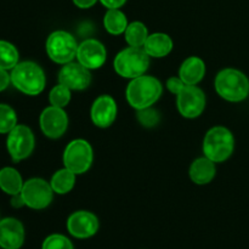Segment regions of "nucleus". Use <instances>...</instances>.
<instances>
[{"label": "nucleus", "mask_w": 249, "mask_h": 249, "mask_svg": "<svg viewBox=\"0 0 249 249\" xmlns=\"http://www.w3.org/2000/svg\"><path fill=\"white\" fill-rule=\"evenodd\" d=\"M10 83H11V77L7 73V71L0 68V91L6 89Z\"/></svg>", "instance_id": "30"}, {"label": "nucleus", "mask_w": 249, "mask_h": 249, "mask_svg": "<svg viewBox=\"0 0 249 249\" xmlns=\"http://www.w3.org/2000/svg\"><path fill=\"white\" fill-rule=\"evenodd\" d=\"M18 51L11 43L0 40V68L12 70L18 63Z\"/></svg>", "instance_id": "24"}, {"label": "nucleus", "mask_w": 249, "mask_h": 249, "mask_svg": "<svg viewBox=\"0 0 249 249\" xmlns=\"http://www.w3.org/2000/svg\"><path fill=\"white\" fill-rule=\"evenodd\" d=\"M24 242V228L15 218L0 220V247L4 249H19Z\"/></svg>", "instance_id": "16"}, {"label": "nucleus", "mask_w": 249, "mask_h": 249, "mask_svg": "<svg viewBox=\"0 0 249 249\" xmlns=\"http://www.w3.org/2000/svg\"><path fill=\"white\" fill-rule=\"evenodd\" d=\"M124 36H125V41L129 44V46L142 48L150 34H148L147 27L142 22L135 21L128 24L125 32H124Z\"/></svg>", "instance_id": "23"}, {"label": "nucleus", "mask_w": 249, "mask_h": 249, "mask_svg": "<svg viewBox=\"0 0 249 249\" xmlns=\"http://www.w3.org/2000/svg\"><path fill=\"white\" fill-rule=\"evenodd\" d=\"M49 101L51 106L65 108L71 101V90L62 84L56 85L49 94Z\"/></svg>", "instance_id": "26"}, {"label": "nucleus", "mask_w": 249, "mask_h": 249, "mask_svg": "<svg viewBox=\"0 0 249 249\" xmlns=\"http://www.w3.org/2000/svg\"><path fill=\"white\" fill-rule=\"evenodd\" d=\"M39 123L44 135L50 139H58L67 130L68 117L63 108L49 106L41 112Z\"/></svg>", "instance_id": "11"}, {"label": "nucleus", "mask_w": 249, "mask_h": 249, "mask_svg": "<svg viewBox=\"0 0 249 249\" xmlns=\"http://www.w3.org/2000/svg\"><path fill=\"white\" fill-rule=\"evenodd\" d=\"M184 84L185 83L182 82L179 77H172L167 80V89L169 90L172 94L177 95Z\"/></svg>", "instance_id": "29"}, {"label": "nucleus", "mask_w": 249, "mask_h": 249, "mask_svg": "<svg viewBox=\"0 0 249 249\" xmlns=\"http://www.w3.org/2000/svg\"><path fill=\"white\" fill-rule=\"evenodd\" d=\"M150 66V56L146 53L143 48L124 49L117 53L114 58L113 67L117 74L126 79H134L145 74Z\"/></svg>", "instance_id": "5"}, {"label": "nucleus", "mask_w": 249, "mask_h": 249, "mask_svg": "<svg viewBox=\"0 0 249 249\" xmlns=\"http://www.w3.org/2000/svg\"><path fill=\"white\" fill-rule=\"evenodd\" d=\"M53 192L57 195H67L75 185V174L67 168L57 170L50 181Z\"/></svg>", "instance_id": "22"}, {"label": "nucleus", "mask_w": 249, "mask_h": 249, "mask_svg": "<svg viewBox=\"0 0 249 249\" xmlns=\"http://www.w3.org/2000/svg\"><path fill=\"white\" fill-rule=\"evenodd\" d=\"M216 173L215 162L209 160L208 157L197 158L190 165L189 175L190 179L197 185H207L214 179Z\"/></svg>", "instance_id": "18"}, {"label": "nucleus", "mask_w": 249, "mask_h": 249, "mask_svg": "<svg viewBox=\"0 0 249 249\" xmlns=\"http://www.w3.org/2000/svg\"><path fill=\"white\" fill-rule=\"evenodd\" d=\"M45 48L49 57L60 65L72 62L77 57V40L66 31L53 32L46 39Z\"/></svg>", "instance_id": "6"}, {"label": "nucleus", "mask_w": 249, "mask_h": 249, "mask_svg": "<svg viewBox=\"0 0 249 249\" xmlns=\"http://www.w3.org/2000/svg\"><path fill=\"white\" fill-rule=\"evenodd\" d=\"M128 18L119 9H108L104 16V27L112 36H119L125 32Z\"/></svg>", "instance_id": "21"}, {"label": "nucleus", "mask_w": 249, "mask_h": 249, "mask_svg": "<svg viewBox=\"0 0 249 249\" xmlns=\"http://www.w3.org/2000/svg\"><path fill=\"white\" fill-rule=\"evenodd\" d=\"M162 83L152 75H140L131 79L125 90L126 101L133 108L143 109L151 107L162 95Z\"/></svg>", "instance_id": "1"}, {"label": "nucleus", "mask_w": 249, "mask_h": 249, "mask_svg": "<svg viewBox=\"0 0 249 249\" xmlns=\"http://www.w3.org/2000/svg\"><path fill=\"white\" fill-rule=\"evenodd\" d=\"M10 77L14 87L29 96L39 95L45 89V73L38 63L32 61L17 63L11 70Z\"/></svg>", "instance_id": "2"}, {"label": "nucleus", "mask_w": 249, "mask_h": 249, "mask_svg": "<svg viewBox=\"0 0 249 249\" xmlns=\"http://www.w3.org/2000/svg\"><path fill=\"white\" fill-rule=\"evenodd\" d=\"M136 118L140 122L141 125L145 126V128H153V126H156L160 123V113L156 109L147 107V108L138 109Z\"/></svg>", "instance_id": "28"}, {"label": "nucleus", "mask_w": 249, "mask_h": 249, "mask_svg": "<svg viewBox=\"0 0 249 249\" xmlns=\"http://www.w3.org/2000/svg\"><path fill=\"white\" fill-rule=\"evenodd\" d=\"M41 249H73V245L66 236L53 233L44 240Z\"/></svg>", "instance_id": "27"}, {"label": "nucleus", "mask_w": 249, "mask_h": 249, "mask_svg": "<svg viewBox=\"0 0 249 249\" xmlns=\"http://www.w3.org/2000/svg\"><path fill=\"white\" fill-rule=\"evenodd\" d=\"M173 45L174 44H173L172 38L168 34L153 33L148 36L142 48L150 57L162 58L172 53Z\"/></svg>", "instance_id": "19"}, {"label": "nucleus", "mask_w": 249, "mask_h": 249, "mask_svg": "<svg viewBox=\"0 0 249 249\" xmlns=\"http://www.w3.org/2000/svg\"><path fill=\"white\" fill-rule=\"evenodd\" d=\"M177 105L182 117L197 118L206 108V95L197 85L184 84L177 94Z\"/></svg>", "instance_id": "8"}, {"label": "nucleus", "mask_w": 249, "mask_h": 249, "mask_svg": "<svg viewBox=\"0 0 249 249\" xmlns=\"http://www.w3.org/2000/svg\"><path fill=\"white\" fill-rule=\"evenodd\" d=\"M21 195L27 207L40 211L50 206L53 198V190L44 179L33 178L24 182Z\"/></svg>", "instance_id": "9"}, {"label": "nucleus", "mask_w": 249, "mask_h": 249, "mask_svg": "<svg viewBox=\"0 0 249 249\" xmlns=\"http://www.w3.org/2000/svg\"><path fill=\"white\" fill-rule=\"evenodd\" d=\"M206 74V63L197 56H190L181 63L179 78L187 85H197Z\"/></svg>", "instance_id": "17"}, {"label": "nucleus", "mask_w": 249, "mask_h": 249, "mask_svg": "<svg viewBox=\"0 0 249 249\" xmlns=\"http://www.w3.org/2000/svg\"><path fill=\"white\" fill-rule=\"evenodd\" d=\"M67 230L73 237L80 240L92 237L99 230V219L90 212H74L67 219Z\"/></svg>", "instance_id": "14"}, {"label": "nucleus", "mask_w": 249, "mask_h": 249, "mask_svg": "<svg viewBox=\"0 0 249 249\" xmlns=\"http://www.w3.org/2000/svg\"><path fill=\"white\" fill-rule=\"evenodd\" d=\"M235 148L232 133L225 126H214L207 131L203 140V153L215 163H223L231 157Z\"/></svg>", "instance_id": "4"}, {"label": "nucleus", "mask_w": 249, "mask_h": 249, "mask_svg": "<svg viewBox=\"0 0 249 249\" xmlns=\"http://www.w3.org/2000/svg\"><path fill=\"white\" fill-rule=\"evenodd\" d=\"M23 184L21 174L15 168L5 167L0 169V189L5 194L10 196L21 194Z\"/></svg>", "instance_id": "20"}, {"label": "nucleus", "mask_w": 249, "mask_h": 249, "mask_svg": "<svg viewBox=\"0 0 249 249\" xmlns=\"http://www.w3.org/2000/svg\"><path fill=\"white\" fill-rule=\"evenodd\" d=\"M97 2V0H73V4L79 9H90Z\"/></svg>", "instance_id": "32"}, {"label": "nucleus", "mask_w": 249, "mask_h": 249, "mask_svg": "<svg viewBox=\"0 0 249 249\" xmlns=\"http://www.w3.org/2000/svg\"><path fill=\"white\" fill-rule=\"evenodd\" d=\"M34 143L33 131L23 124H17L7 135L6 147L15 163L29 157L34 150Z\"/></svg>", "instance_id": "10"}, {"label": "nucleus", "mask_w": 249, "mask_h": 249, "mask_svg": "<svg viewBox=\"0 0 249 249\" xmlns=\"http://www.w3.org/2000/svg\"><path fill=\"white\" fill-rule=\"evenodd\" d=\"M92 123L99 128H108L113 124L117 117V104L109 95H101L92 102L90 109Z\"/></svg>", "instance_id": "15"}, {"label": "nucleus", "mask_w": 249, "mask_h": 249, "mask_svg": "<svg viewBox=\"0 0 249 249\" xmlns=\"http://www.w3.org/2000/svg\"><path fill=\"white\" fill-rule=\"evenodd\" d=\"M106 48L96 39H87L78 45L77 60L88 70L101 68L106 62Z\"/></svg>", "instance_id": "13"}, {"label": "nucleus", "mask_w": 249, "mask_h": 249, "mask_svg": "<svg viewBox=\"0 0 249 249\" xmlns=\"http://www.w3.org/2000/svg\"><path fill=\"white\" fill-rule=\"evenodd\" d=\"M11 206L14 207V208H22L23 206H26V203H24V199H23V197H22L21 194H17V195H14V196H12Z\"/></svg>", "instance_id": "33"}, {"label": "nucleus", "mask_w": 249, "mask_h": 249, "mask_svg": "<svg viewBox=\"0 0 249 249\" xmlns=\"http://www.w3.org/2000/svg\"><path fill=\"white\" fill-rule=\"evenodd\" d=\"M101 4L107 9H119L126 2V0H100Z\"/></svg>", "instance_id": "31"}, {"label": "nucleus", "mask_w": 249, "mask_h": 249, "mask_svg": "<svg viewBox=\"0 0 249 249\" xmlns=\"http://www.w3.org/2000/svg\"><path fill=\"white\" fill-rule=\"evenodd\" d=\"M215 90L229 102H241L249 95V79L245 73L235 68H225L215 77Z\"/></svg>", "instance_id": "3"}, {"label": "nucleus", "mask_w": 249, "mask_h": 249, "mask_svg": "<svg viewBox=\"0 0 249 249\" xmlns=\"http://www.w3.org/2000/svg\"><path fill=\"white\" fill-rule=\"evenodd\" d=\"M17 125L16 112L9 105L0 104V134H9Z\"/></svg>", "instance_id": "25"}, {"label": "nucleus", "mask_w": 249, "mask_h": 249, "mask_svg": "<svg viewBox=\"0 0 249 249\" xmlns=\"http://www.w3.org/2000/svg\"><path fill=\"white\" fill-rule=\"evenodd\" d=\"M94 160L92 147L87 140L75 139L72 140L63 152V164L75 175L87 173L90 169Z\"/></svg>", "instance_id": "7"}, {"label": "nucleus", "mask_w": 249, "mask_h": 249, "mask_svg": "<svg viewBox=\"0 0 249 249\" xmlns=\"http://www.w3.org/2000/svg\"><path fill=\"white\" fill-rule=\"evenodd\" d=\"M91 83L90 70L79 62H68L62 66L58 72V84L67 87L70 90H84Z\"/></svg>", "instance_id": "12"}]
</instances>
